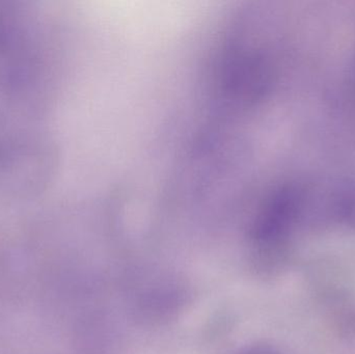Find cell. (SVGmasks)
Instances as JSON below:
<instances>
[{"instance_id": "7a4b0ae2", "label": "cell", "mask_w": 355, "mask_h": 354, "mask_svg": "<svg viewBox=\"0 0 355 354\" xmlns=\"http://www.w3.org/2000/svg\"><path fill=\"white\" fill-rule=\"evenodd\" d=\"M270 48H271V46H270ZM270 48H269V52H270ZM268 56H269V55H268ZM265 68H266V67H265ZM264 71H265V70H264ZM263 74H264V73H263ZM262 76H263V75H262ZM261 79H262V78H261ZM260 81H261V80H260ZM258 87H259V85H258ZM257 89H258V87H257ZM256 91H257V89H256ZM254 93H256V91H254ZM252 98H254V97H252ZM250 103H252V102H250ZM248 109H250V108H248ZM245 118H246V116H245Z\"/></svg>"}, {"instance_id": "6da1fadb", "label": "cell", "mask_w": 355, "mask_h": 354, "mask_svg": "<svg viewBox=\"0 0 355 354\" xmlns=\"http://www.w3.org/2000/svg\"><path fill=\"white\" fill-rule=\"evenodd\" d=\"M205 72H206V54H205ZM204 91L206 93V87H205Z\"/></svg>"}]
</instances>
